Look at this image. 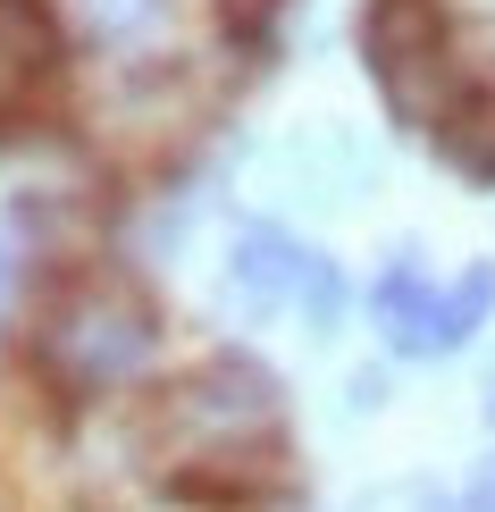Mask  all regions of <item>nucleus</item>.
Masks as SVG:
<instances>
[{"mask_svg": "<svg viewBox=\"0 0 495 512\" xmlns=\"http://www.w3.org/2000/svg\"><path fill=\"white\" fill-rule=\"evenodd\" d=\"M152 353H160V311L143 303V286H126L118 269L68 277V286L51 294V311H42V328H34V361L68 403L126 387Z\"/></svg>", "mask_w": 495, "mask_h": 512, "instance_id": "nucleus-1", "label": "nucleus"}, {"mask_svg": "<svg viewBox=\"0 0 495 512\" xmlns=\"http://www.w3.org/2000/svg\"><path fill=\"white\" fill-rule=\"evenodd\" d=\"M277 370L252 353H210L152 403V437L168 445V462H193V454H219V445H261L277 437Z\"/></svg>", "mask_w": 495, "mask_h": 512, "instance_id": "nucleus-2", "label": "nucleus"}, {"mask_svg": "<svg viewBox=\"0 0 495 512\" xmlns=\"http://www.w3.org/2000/svg\"><path fill=\"white\" fill-rule=\"evenodd\" d=\"M361 59H370L386 110L403 126H445V110L462 101L454 59H445L437 0H370V17H361Z\"/></svg>", "mask_w": 495, "mask_h": 512, "instance_id": "nucleus-3", "label": "nucleus"}, {"mask_svg": "<svg viewBox=\"0 0 495 512\" xmlns=\"http://www.w3.org/2000/svg\"><path fill=\"white\" fill-rule=\"evenodd\" d=\"M59 59L68 42H59L51 0H0V135L59 84Z\"/></svg>", "mask_w": 495, "mask_h": 512, "instance_id": "nucleus-4", "label": "nucleus"}, {"mask_svg": "<svg viewBox=\"0 0 495 512\" xmlns=\"http://www.w3.org/2000/svg\"><path fill=\"white\" fill-rule=\"evenodd\" d=\"M303 261H311V252L294 244L286 227L244 219V227H235V244H227V311H235V319H269V311H286L294 286H303Z\"/></svg>", "mask_w": 495, "mask_h": 512, "instance_id": "nucleus-5", "label": "nucleus"}, {"mask_svg": "<svg viewBox=\"0 0 495 512\" xmlns=\"http://www.w3.org/2000/svg\"><path fill=\"white\" fill-rule=\"evenodd\" d=\"M495 311V261H470L454 286H437L420 303V319L403 336H386V345H395L403 361H428V353H454V345H470V336H479V319Z\"/></svg>", "mask_w": 495, "mask_h": 512, "instance_id": "nucleus-6", "label": "nucleus"}, {"mask_svg": "<svg viewBox=\"0 0 495 512\" xmlns=\"http://www.w3.org/2000/svg\"><path fill=\"white\" fill-rule=\"evenodd\" d=\"M437 152L454 160L470 185H495V84H470L454 110H445V126H437Z\"/></svg>", "mask_w": 495, "mask_h": 512, "instance_id": "nucleus-7", "label": "nucleus"}, {"mask_svg": "<svg viewBox=\"0 0 495 512\" xmlns=\"http://www.w3.org/2000/svg\"><path fill=\"white\" fill-rule=\"evenodd\" d=\"M428 294H437V286L420 277V252L403 244L395 261L378 269V286H370V311H378V328H386V336H403V328L420 319V303H428Z\"/></svg>", "mask_w": 495, "mask_h": 512, "instance_id": "nucleus-8", "label": "nucleus"}, {"mask_svg": "<svg viewBox=\"0 0 495 512\" xmlns=\"http://www.w3.org/2000/svg\"><path fill=\"white\" fill-rule=\"evenodd\" d=\"M76 17H84L93 42H135L168 17V0H76Z\"/></svg>", "mask_w": 495, "mask_h": 512, "instance_id": "nucleus-9", "label": "nucleus"}, {"mask_svg": "<svg viewBox=\"0 0 495 512\" xmlns=\"http://www.w3.org/2000/svg\"><path fill=\"white\" fill-rule=\"evenodd\" d=\"M294 311H303V328H311V336H336V319H344V277H336V261H328V252H311V261H303Z\"/></svg>", "mask_w": 495, "mask_h": 512, "instance_id": "nucleus-10", "label": "nucleus"}, {"mask_svg": "<svg viewBox=\"0 0 495 512\" xmlns=\"http://www.w3.org/2000/svg\"><path fill=\"white\" fill-rule=\"evenodd\" d=\"M286 0H227V34H269V17Z\"/></svg>", "mask_w": 495, "mask_h": 512, "instance_id": "nucleus-11", "label": "nucleus"}, {"mask_svg": "<svg viewBox=\"0 0 495 512\" xmlns=\"http://www.w3.org/2000/svg\"><path fill=\"white\" fill-rule=\"evenodd\" d=\"M344 395H353V412H378V403H386V370H353Z\"/></svg>", "mask_w": 495, "mask_h": 512, "instance_id": "nucleus-12", "label": "nucleus"}, {"mask_svg": "<svg viewBox=\"0 0 495 512\" xmlns=\"http://www.w3.org/2000/svg\"><path fill=\"white\" fill-rule=\"evenodd\" d=\"M462 504H470V512H495V454L479 462V479H470V487H462Z\"/></svg>", "mask_w": 495, "mask_h": 512, "instance_id": "nucleus-13", "label": "nucleus"}, {"mask_svg": "<svg viewBox=\"0 0 495 512\" xmlns=\"http://www.w3.org/2000/svg\"><path fill=\"white\" fill-rule=\"evenodd\" d=\"M420 512H470V504H462V496H428Z\"/></svg>", "mask_w": 495, "mask_h": 512, "instance_id": "nucleus-14", "label": "nucleus"}, {"mask_svg": "<svg viewBox=\"0 0 495 512\" xmlns=\"http://www.w3.org/2000/svg\"><path fill=\"white\" fill-rule=\"evenodd\" d=\"M487 420H495V370H487Z\"/></svg>", "mask_w": 495, "mask_h": 512, "instance_id": "nucleus-15", "label": "nucleus"}, {"mask_svg": "<svg viewBox=\"0 0 495 512\" xmlns=\"http://www.w3.org/2000/svg\"><path fill=\"white\" fill-rule=\"evenodd\" d=\"M0 286H9V252H0Z\"/></svg>", "mask_w": 495, "mask_h": 512, "instance_id": "nucleus-16", "label": "nucleus"}]
</instances>
